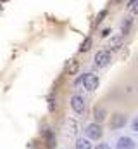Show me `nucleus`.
<instances>
[{"label": "nucleus", "instance_id": "obj_1", "mask_svg": "<svg viewBox=\"0 0 138 149\" xmlns=\"http://www.w3.org/2000/svg\"><path fill=\"white\" fill-rule=\"evenodd\" d=\"M81 83H83V87H85V90H88V92H93V90H97L99 88V76L95 73H85L83 74V80H81Z\"/></svg>", "mask_w": 138, "mask_h": 149}, {"label": "nucleus", "instance_id": "obj_2", "mask_svg": "<svg viewBox=\"0 0 138 149\" xmlns=\"http://www.w3.org/2000/svg\"><path fill=\"white\" fill-rule=\"evenodd\" d=\"M85 135L88 141H99L102 137V127L99 123H90L85 128Z\"/></svg>", "mask_w": 138, "mask_h": 149}, {"label": "nucleus", "instance_id": "obj_3", "mask_svg": "<svg viewBox=\"0 0 138 149\" xmlns=\"http://www.w3.org/2000/svg\"><path fill=\"white\" fill-rule=\"evenodd\" d=\"M110 63V50H99L95 54V66L97 68H105Z\"/></svg>", "mask_w": 138, "mask_h": 149}, {"label": "nucleus", "instance_id": "obj_4", "mask_svg": "<svg viewBox=\"0 0 138 149\" xmlns=\"http://www.w3.org/2000/svg\"><path fill=\"white\" fill-rule=\"evenodd\" d=\"M71 108H72V111H74V113H78V114H83V113H85V108H86V104H85V99H83L81 95L74 94V95L71 97Z\"/></svg>", "mask_w": 138, "mask_h": 149}, {"label": "nucleus", "instance_id": "obj_5", "mask_svg": "<svg viewBox=\"0 0 138 149\" xmlns=\"http://www.w3.org/2000/svg\"><path fill=\"white\" fill-rule=\"evenodd\" d=\"M126 125V116L123 113H116L110 120V128L112 130H117V128H123Z\"/></svg>", "mask_w": 138, "mask_h": 149}, {"label": "nucleus", "instance_id": "obj_6", "mask_svg": "<svg viewBox=\"0 0 138 149\" xmlns=\"http://www.w3.org/2000/svg\"><path fill=\"white\" fill-rule=\"evenodd\" d=\"M137 148V144H135V141L133 139H130V137H119L117 139V142H116V149H135Z\"/></svg>", "mask_w": 138, "mask_h": 149}, {"label": "nucleus", "instance_id": "obj_7", "mask_svg": "<svg viewBox=\"0 0 138 149\" xmlns=\"http://www.w3.org/2000/svg\"><path fill=\"white\" fill-rule=\"evenodd\" d=\"M124 43V37L123 35H117V37H112L107 42V50H119Z\"/></svg>", "mask_w": 138, "mask_h": 149}, {"label": "nucleus", "instance_id": "obj_8", "mask_svg": "<svg viewBox=\"0 0 138 149\" xmlns=\"http://www.w3.org/2000/svg\"><path fill=\"white\" fill-rule=\"evenodd\" d=\"M78 70H79V63H78L76 59H69L68 64H66V68H64L66 74H71V76L78 73Z\"/></svg>", "mask_w": 138, "mask_h": 149}, {"label": "nucleus", "instance_id": "obj_9", "mask_svg": "<svg viewBox=\"0 0 138 149\" xmlns=\"http://www.w3.org/2000/svg\"><path fill=\"white\" fill-rule=\"evenodd\" d=\"M93 116H95V123H102L105 121V116H107V109L102 108V106H99V108H95V111H93Z\"/></svg>", "mask_w": 138, "mask_h": 149}, {"label": "nucleus", "instance_id": "obj_10", "mask_svg": "<svg viewBox=\"0 0 138 149\" xmlns=\"http://www.w3.org/2000/svg\"><path fill=\"white\" fill-rule=\"evenodd\" d=\"M131 26H133V19H131V17H124V19L121 21V35L126 37V35L130 33Z\"/></svg>", "mask_w": 138, "mask_h": 149}, {"label": "nucleus", "instance_id": "obj_11", "mask_svg": "<svg viewBox=\"0 0 138 149\" xmlns=\"http://www.w3.org/2000/svg\"><path fill=\"white\" fill-rule=\"evenodd\" d=\"M74 149H92V144H90L88 139H78Z\"/></svg>", "mask_w": 138, "mask_h": 149}, {"label": "nucleus", "instance_id": "obj_12", "mask_svg": "<svg viewBox=\"0 0 138 149\" xmlns=\"http://www.w3.org/2000/svg\"><path fill=\"white\" fill-rule=\"evenodd\" d=\"M92 43H93V40H92V37L85 38V42L81 43V49H79V52H88V50L92 49Z\"/></svg>", "mask_w": 138, "mask_h": 149}, {"label": "nucleus", "instance_id": "obj_13", "mask_svg": "<svg viewBox=\"0 0 138 149\" xmlns=\"http://www.w3.org/2000/svg\"><path fill=\"white\" fill-rule=\"evenodd\" d=\"M128 10L133 12V14H138V0H130L128 2Z\"/></svg>", "mask_w": 138, "mask_h": 149}, {"label": "nucleus", "instance_id": "obj_14", "mask_svg": "<svg viewBox=\"0 0 138 149\" xmlns=\"http://www.w3.org/2000/svg\"><path fill=\"white\" fill-rule=\"evenodd\" d=\"M45 139H47V148H54V134L50 130L45 132Z\"/></svg>", "mask_w": 138, "mask_h": 149}, {"label": "nucleus", "instance_id": "obj_15", "mask_svg": "<svg viewBox=\"0 0 138 149\" xmlns=\"http://www.w3.org/2000/svg\"><path fill=\"white\" fill-rule=\"evenodd\" d=\"M107 16V9H102L100 12H99V16H97V19H95V24H100L102 23V19Z\"/></svg>", "mask_w": 138, "mask_h": 149}, {"label": "nucleus", "instance_id": "obj_16", "mask_svg": "<svg viewBox=\"0 0 138 149\" xmlns=\"http://www.w3.org/2000/svg\"><path fill=\"white\" fill-rule=\"evenodd\" d=\"M66 125L69 127L68 134H69V135H72V134H74V130H76V123H74L72 120H68V123H66Z\"/></svg>", "mask_w": 138, "mask_h": 149}, {"label": "nucleus", "instance_id": "obj_17", "mask_svg": "<svg viewBox=\"0 0 138 149\" xmlns=\"http://www.w3.org/2000/svg\"><path fill=\"white\" fill-rule=\"evenodd\" d=\"M48 109L50 111H55V97H48Z\"/></svg>", "mask_w": 138, "mask_h": 149}, {"label": "nucleus", "instance_id": "obj_18", "mask_svg": "<svg viewBox=\"0 0 138 149\" xmlns=\"http://www.w3.org/2000/svg\"><path fill=\"white\" fill-rule=\"evenodd\" d=\"M95 149H110V146H109V144H105V142H102V144H97Z\"/></svg>", "mask_w": 138, "mask_h": 149}, {"label": "nucleus", "instance_id": "obj_19", "mask_svg": "<svg viewBox=\"0 0 138 149\" xmlns=\"http://www.w3.org/2000/svg\"><path fill=\"white\" fill-rule=\"evenodd\" d=\"M131 128H133L135 132H138V116L133 120V123H131Z\"/></svg>", "mask_w": 138, "mask_h": 149}, {"label": "nucleus", "instance_id": "obj_20", "mask_svg": "<svg viewBox=\"0 0 138 149\" xmlns=\"http://www.w3.org/2000/svg\"><path fill=\"white\" fill-rule=\"evenodd\" d=\"M109 33H110V28H105V30H102V33H100V35H102V37H107Z\"/></svg>", "mask_w": 138, "mask_h": 149}, {"label": "nucleus", "instance_id": "obj_21", "mask_svg": "<svg viewBox=\"0 0 138 149\" xmlns=\"http://www.w3.org/2000/svg\"><path fill=\"white\" fill-rule=\"evenodd\" d=\"M2 2H7V0H2Z\"/></svg>", "mask_w": 138, "mask_h": 149}]
</instances>
